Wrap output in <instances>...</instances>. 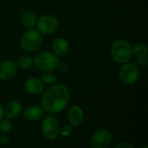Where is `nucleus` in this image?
Listing matches in <instances>:
<instances>
[{"label":"nucleus","instance_id":"nucleus-1","mask_svg":"<svg viewBox=\"0 0 148 148\" xmlns=\"http://www.w3.org/2000/svg\"><path fill=\"white\" fill-rule=\"evenodd\" d=\"M70 99L69 89L62 84L51 85L42 94L41 105L43 110L49 113H61L68 106Z\"/></svg>","mask_w":148,"mask_h":148},{"label":"nucleus","instance_id":"nucleus-2","mask_svg":"<svg viewBox=\"0 0 148 148\" xmlns=\"http://www.w3.org/2000/svg\"><path fill=\"white\" fill-rule=\"evenodd\" d=\"M110 54L113 60L118 64H125L134 56L131 44L125 39L115 40L111 45Z\"/></svg>","mask_w":148,"mask_h":148},{"label":"nucleus","instance_id":"nucleus-3","mask_svg":"<svg viewBox=\"0 0 148 148\" xmlns=\"http://www.w3.org/2000/svg\"><path fill=\"white\" fill-rule=\"evenodd\" d=\"M34 65L40 72H52L56 70L59 62L58 57L49 51H42L38 52L33 59Z\"/></svg>","mask_w":148,"mask_h":148},{"label":"nucleus","instance_id":"nucleus-4","mask_svg":"<svg viewBox=\"0 0 148 148\" xmlns=\"http://www.w3.org/2000/svg\"><path fill=\"white\" fill-rule=\"evenodd\" d=\"M42 43L41 33L35 29H29L26 31L20 40L21 47L27 52H34L38 50Z\"/></svg>","mask_w":148,"mask_h":148},{"label":"nucleus","instance_id":"nucleus-5","mask_svg":"<svg viewBox=\"0 0 148 148\" xmlns=\"http://www.w3.org/2000/svg\"><path fill=\"white\" fill-rule=\"evenodd\" d=\"M120 80L127 85H133L139 79L140 77V69L138 65L134 63L127 62L122 64L121 67L118 72Z\"/></svg>","mask_w":148,"mask_h":148},{"label":"nucleus","instance_id":"nucleus-6","mask_svg":"<svg viewBox=\"0 0 148 148\" xmlns=\"http://www.w3.org/2000/svg\"><path fill=\"white\" fill-rule=\"evenodd\" d=\"M42 135L48 140H56L60 133V122L54 116H46L41 126Z\"/></svg>","mask_w":148,"mask_h":148},{"label":"nucleus","instance_id":"nucleus-7","mask_svg":"<svg viewBox=\"0 0 148 148\" xmlns=\"http://www.w3.org/2000/svg\"><path fill=\"white\" fill-rule=\"evenodd\" d=\"M113 141V134L108 129L95 131L90 138L92 148H108Z\"/></svg>","mask_w":148,"mask_h":148},{"label":"nucleus","instance_id":"nucleus-8","mask_svg":"<svg viewBox=\"0 0 148 148\" xmlns=\"http://www.w3.org/2000/svg\"><path fill=\"white\" fill-rule=\"evenodd\" d=\"M59 25L57 18L50 14L42 16L36 22L37 31L44 35H49L55 32Z\"/></svg>","mask_w":148,"mask_h":148},{"label":"nucleus","instance_id":"nucleus-9","mask_svg":"<svg viewBox=\"0 0 148 148\" xmlns=\"http://www.w3.org/2000/svg\"><path fill=\"white\" fill-rule=\"evenodd\" d=\"M17 72L16 64L12 60H4L0 63V79L3 81L11 80Z\"/></svg>","mask_w":148,"mask_h":148},{"label":"nucleus","instance_id":"nucleus-10","mask_svg":"<svg viewBox=\"0 0 148 148\" xmlns=\"http://www.w3.org/2000/svg\"><path fill=\"white\" fill-rule=\"evenodd\" d=\"M24 88L29 94L38 95L44 91V83L36 77L29 78L24 84Z\"/></svg>","mask_w":148,"mask_h":148},{"label":"nucleus","instance_id":"nucleus-11","mask_svg":"<svg viewBox=\"0 0 148 148\" xmlns=\"http://www.w3.org/2000/svg\"><path fill=\"white\" fill-rule=\"evenodd\" d=\"M44 112L45 111L43 110V108L42 106H29L23 110V115L26 120L35 122V121H38L41 119H42V117L44 116Z\"/></svg>","mask_w":148,"mask_h":148},{"label":"nucleus","instance_id":"nucleus-12","mask_svg":"<svg viewBox=\"0 0 148 148\" xmlns=\"http://www.w3.org/2000/svg\"><path fill=\"white\" fill-rule=\"evenodd\" d=\"M68 120L71 126H79L83 121V111L78 106H71L68 111Z\"/></svg>","mask_w":148,"mask_h":148},{"label":"nucleus","instance_id":"nucleus-13","mask_svg":"<svg viewBox=\"0 0 148 148\" xmlns=\"http://www.w3.org/2000/svg\"><path fill=\"white\" fill-rule=\"evenodd\" d=\"M22 105L18 100H10L3 108V113L5 117L12 120L17 118L22 113Z\"/></svg>","mask_w":148,"mask_h":148},{"label":"nucleus","instance_id":"nucleus-14","mask_svg":"<svg viewBox=\"0 0 148 148\" xmlns=\"http://www.w3.org/2000/svg\"><path fill=\"white\" fill-rule=\"evenodd\" d=\"M52 49H53V53L58 57V58H62L64 57L69 49V45L68 41L63 38H57L52 44Z\"/></svg>","mask_w":148,"mask_h":148},{"label":"nucleus","instance_id":"nucleus-15","mask_svg":"<svg viewBox=\"0 0 148 148\" xmlns=\"http://www.w3.org/2000/svg\"><path fill=\"white\" fill-rule=\"evenodd\" d=\"M21 22L27 29H32L36 25L37 17L36 14L32 10H25L21 16Z\"/></svg>","mask_w":148,"mask_h":148},{"label":"nucleus","instance_id":"nucleus-16","mask_svg":"<svg viewBox=\"0 0 148 148\" xmlns=\"http://www.w3.org/2000/svg\"><path fill=\"white\" fill-rule=\"evenodd\" d=\"M33 65H34L33 58L29 55L20 56L16 61V66H18L19 68L23 69V70H28V69L31 68L33 66Z\"/></svg>","mask_w":148,"mask_h":148},{"label":"nucleus","instance_id":"nucleus-17","mask_svg":"<svg viewBox=\"0 0 148 148\" xmlns=\"http://www.w3.org/2000/svg\"><path fill=\"white\" fill-rule=\"evenodd\" d=\"M133 50V55H134L136 58H142L147 56L148 48L146 44L144 43H137L132 47Z\"/></svg>","mask_w":148,"mask_h":148},{"label":"nucleus","instance_id":"nucleus-18","mask_svg":"<svg viewBox=\"0 0 148 148\" xmlns=\"http://www.w3.org/2000/svg\"><path fill=\"white\" fill-rule=\"evenodd\" d=\"M13 128V123L10 119L7 117H2L0 119V131L8 133H10Z\"/></svg>","mask_w":148,"mask_h":148},{"label":"nucleus","instance_id":"nucleus-19","mask_svg":"<svg viewBox=\"0 0 148 148\" xmlns=\"http://www.w3.org/2000/svg\"><path fill=\"white\" fill-rule=\"evenodd\" d=\"M42 81L44 84L48 85H54L57 81V77L52 72H44L42 75Z\"/></svg>","mask_w":148,"mask_h":148},{"label":"nucleus","instance_id":"nucleus-20","mask_svg":"<svg viewBox=\"0 0 148 148\" xmlns=\"http://www.w3.org/2000/svg\"><path fill=\"white\" fill-rule=\"evenodd\" d=\"M71 133H72V126L69 124V125L63 126L60 129V133H59V135H61V136H62V137H69Z\"/></svg>","mask_w":148,"mask_h":148},{"label":"nucleus","instance_id":"nucleus-21","mask_svg":"<svg viewBox=\"0 0 148 148\" xmlns=\"http://www.w3.org/2000/svg\"><path fill=\"white\" fill-rule=\"evenodd\" d=\"M68 69H69V65L65 62H58V64L56 65V70H57L61 73L66 72L68 71Z\"/></svg>","mask_w":148,"mask_h":148},{"label":"nucleus","instance_id":"nucleus-22","mask_svg":"<svg viewBox=\"0 0 148 148\" xmlns=\"http://www.w3.org/2000/svg\"><path fill=\"white\" fill-rule=\"evenodd\" d=\"M148 60L147 57H142V58H137V65L140 67H145L147 65Z\"/></svg>","mask_w":148,"mask_h":148},{"label":"nucleus","instance_id":"nucleus-23","mask_svg":"<svg viewBox=\"0 0 148 148\" xmlns=\"http://www.w3.org/2000/svg\"><path fill=\"white\" fill-rule=\"evenodd\" d=\"M114 148H135L132 144L128 143V142H126V141H121V142H119L118 144L115 145Z\"/></svg>","mask_w":148,"mask_h":148},{"label":"nucleus","instance_id":"nucleus-24","mask_svg":"<svg viewBox=\"0 0 148 148\" xmlns=\"http://www.w3.org/2000/svg\"><path fill=\"white\" fill-rule=\"evenodd\" d=\"M10 143V139L6 135H2L0 136V144L2 146H7Z\"/></svg>","mask_w":148,"mask_h":148},{"label":"nucleus","instance_id":"nucleus-25","mask_svg":"<svg viewBox=\"0 0 148 148\" xmlns=\"http://www.w3.org/2000/svg\"><path fill=\"white\" fill-rule=\"evenodd\" d=\"M3 115H4V113H3V106L0 105V119H1L2 117H3Z\"/></svg>","mask_w":148,"mask_h":148},{"label":"nucleus","instance_id":"nucleus-26","mask_svg":"<svg viewBox=\"0 0 148 148\" xmlns=\"http://www.w3.org/2000/svg\"><path fill=\"white\" fill-rule=\"evenodd\" d=\"M140 148H148V147L147 146V145H144V146H142L141 147H140Z\"/></svg>","mask_w":148,"mask_h":148}]
</instances>
